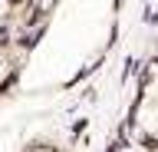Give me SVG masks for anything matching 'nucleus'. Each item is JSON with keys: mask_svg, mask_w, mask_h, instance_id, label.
Wrapping results in <instances>:
<instances>
[{"mask_svg": "<svg viewBox=\"0 0 158 152\" xmlns=\"http://www.w3.org/2000/svg\"><path fill=\"white\" fill-rule=\"evenodd\" d=\"M135 129L148 142H158V70H152L145 80L142 99L135 106Z\"/></svg>", "mask_w": 158, "mask_h": 152, "instance_id": "obj_1", "label": "nucleus"}, {"mask_svg": "<svg viewBox=\"0 0 158 152\" xmlns=\"http://www.w3.org/2000/svg\"><path fill=\"white\" fill-rule=\"evenodd\" d=\"M13 17V0H0V27H7Z\"/></svg>", "mask_w": 158, "mask_h": 152, "instance_id": "obj_2", "label": "nucleus"}, {"mask_svg": "<svg viewBox=\"0 0 158 152\" xmlns=\"http://www.w3.org/2000/svg\"><path fill=\"white\" fill-rule=\"evenodd\" d=\"M33 152H53V149H46V145H40V149H33Z\"/></svg>", "mask_w": 158, "mask_h": 152, "instance_id": "obj_3", "label": "nucleus"}]
</instances>
